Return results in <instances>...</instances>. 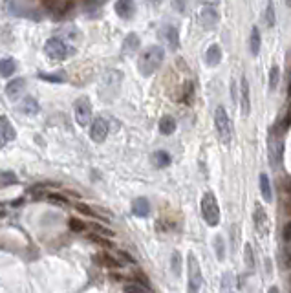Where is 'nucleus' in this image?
Returning <instances> with one entry per match:
<instances>
[{
    "instance_id": "nucleus-40",
    "label": "nucleus",
    "mask_w": 291,
    "mask_h": 293,
    "mask_svg": "<svg viewBox=\"0 0 291 293\" xmlns=\"http://www.w3.org/2000/svg\"><path fill=\"white\" fill-rule=\"evenodd\" d=\"M216 244H218V258L222 260V258H224V246H222V238H220V236L216 238Z\"/></svg>"
},
{
    "instance_id": "nucleus-33",
    "label": "nucleus",
    "mask_w": 291,
    "mask_h": 293,
    "mask_svg": "<svg viewBox=\"0 0 291 293\" xmlns=\"http://www.w3.org/2000/svg\"><path fill=\"white\" fill-rule=\"evenodd\" d=\"M125 293H150L147 288H143L141 284H127L125 286Z\"/></svg>"
},
{
    "instance_id": "nucleus-29",
    "label": "nucleus",
    "mask_w": 291,
    "mask_h": 293,
    "mask_svg": "<svg viewBox=\"0 0 291 293\" xmlns=\"http://www.w3.org/2000/svg\"><path fill=\"white\" fill-rule=\"evenodd\" d=\"M244 256H246V266L249 270H254V256H253V248L251 244L244 246Z\"/></svg>"
},
{
    "instance_id": "nucleus-14",
    "label": "nucleus",
    "mask_w": 291,
    "mask_h": 293,
    "mask_svg": "<svg viewBox=\"0 0 291 293\" xmlns=\"http://www.w3.org/2000/svg\"><path fill=\"white\" fill-rule=\"evenodd\" d=\"M116 13H117L121 19H125V20L132 19L136 13L134 2H132V0H117V2H116Z\"/></svg>"
},
{
    "instance_id": "nucleus-17",
    "label": "nucleus",
    "mask_w": 291,
    "mask_h": 293,
    "mask_svg": "<svg viewBox=\"0 0 291 293\" xmlns=\"http://www.w3.org/2000/svg\"><path fill=\"white\" fill-rule=\"evenodd\" d=\"M132 213H134L136 216H139V218L149 216V213H150L149 200H147V198H136L134 203H132Z\"/></svg>"
},
{
    "instance_id": "nucleus-11",
    "label": "nucleus",
    "mask_w": 291,
    "mask_h": 293,
    "mask_svg": "<svg viewBox=\"0 0 291 293\" xmlns=\"http://www.w3.org/2000/svg\"><path fill=\"white\" fill-rule=\"evenodd\" d=\"M108 136V123H106L103 117H97L94 123H92V128H90V137L96 143H101L106 139Z\"/></svg>"
},
{
    "instance_id": "nucleus-32",
    "label": "nucleus",
    "mask_w": 291,
    "mask_h": 293,
    "mask_svg": "<svg viewBox=\"0 0 291 293\" xmlns=\"http://www.w3.org/2000/svg\"><path fill=\"white\" fill-rule=\"evenodd\" d=\"M282 264H284V268L291 270V246H286V248L282 249Z\"/></svg>"
},
{
    "instance_id": "nucleus-18",
    "label": "nucleus",
    "mask_w": 291,
    "mask_h": 293,
    "mask_svg": "<svg viewBox=\"0 0 291 293\" xmlns=\"http://www.w3.org/2000/svg\"><path fill=\"white\" fill-rule=\"evenodd\" d=\"M19 108H20V112L26 114V116H35V114H39V110H40L37 99H33V98H24L22 103L19 105Z\"/></svg>"
},
{
    "instance_id": "nucleus-28",
    "label": "nucleus",
    "mask_w": 291,
    "mask_h": 293,
    "mask_svg": "<svg viewBox=\"0 0 291 293\" xmlns=\"http://www.w3.org/2000/svg\"><path fill=\"white\" fill-rule=\"evenodd\" d=\"M278 83H280V70H278V66H273L269 72V88L275 90Z\"/></svg>"
},
{
    "instance_id": "nucleus-12",
    "label": "nucleus",
    "mask_w": 291,
    "mask_h": 293,
    "mask_svg": "<svg viewBox=\"0 0 291 293\" xmlns=\"http://www.w3.org/2000/svg\"><path fill=\"white\" fill-rule=\"evenodd\" d=\"M15 137V128L9 123L8 117L0 116V147H4L6 143H9Z\"/></svg>"
},
{
    "instance_id": "nucleus-26",
    "label": "nucleus",
    "mask_w": 291,
    "mask_h": 293,
    "mask_svg": "<svg viewBox=\"0 0 291 293\" xmlns=\"http://www.w3.org/2000/svg\"><path fill=\"white\" fill-rule=\"evenodd\" d=\"M275 4H273V0H269L268 6H266V13H264V22H266V28H273L275 26Z\"/></svg>"
},
{
    "instance_id": "nucleus-24",
    "label": "nucleus",
    "mask_w": 291,
    "mask_h": 293,
    "mask_svg": "<svg viewBox=\"0 0 291 293\" xmlns=\"http://www.w3.org/2000/svg\"><path fill=\"white\" fill-rule=\"evenodd\" d=\"M249 48H251V53H253L254 57L260 53V31H258V26H253V30H251Z\"/></svg>"
},
{
    "instance_id": "nucleus-1",
    "label": "nucleus",
    "mask_w": 291,
    "mask_h": 293,
    "mask_svg": "<svg viewBox=\"0 0 291 293\" xmlns=\"http://www.w3.org/2000/svg\"><path fill=\"white\" fill-rule=\"evenodd\" d=\"M165 59V52L161 46H149L145 48L137 59V68L141 72V76L149 77L156 72L157 68L163 64Z\"/></svg>"
},
{
    "instance_id": "nucleus-38",
    "label": "nucleus",
    "mask_w": 291,
    "mask_h": 293,
    "mask_svg": "<svg viewBox=\"0 0 291 293\" xmlns=\"http://www.w3.org/2000/svg\"><path fill=\"white\" fill-rule=\"evenodd\" d=\"M282 236H284V240L286 242H291V222H288V224L284 226Z\"/></svg>"
},
{
    "instance_id": "nucleus-36",
    "label": "nucleus",
    "mask_w": 291,
    "mask_h": 293,
    "mask_svg": "<svg viewBox=\"0 0 291 293\" xmlns=\"http://www.w3.org/2000/svg\"><path fill=\"white\" fill-rule=\"evenodd\" d=\"M48 200L53 203H59V205H66L68 200L64 198V196H60V195H48Z\"/></svg>"
},
{
    "instance_id": "nucleus-5",
    "label": "nucleus",
    "mask_w": 291,
    "mask_h": 293,
    "mask_svg": "<svg viewBox=\"0 0 291 293\" xmlns=\"http://www.w3.org/2000/svg\"><path fill=\"white\" fill-rule=\"evenodd\" d=\"M284 158V143H282V132H278L276 127H273L269 134V161L273 167H278L282 163Z\"/></svg>"
},
{
    "instance_id": "nucleus-6",
    "label": "nucleus",
    "mask_w": 291,
    "mask_h": 293,
    "mask_svg": "<svg viewBox=\"0 0 291 293\" xmlns=\"http://www.w3.org/2000/svg\"><path fill=\"white\" fill-rule=\"evenodd\" d=\"M203 286V277L200 264L196 260V256L191 253L189 255V293H200Z\"/></svg>"
},
{
    "instance_id": "nucleus-34",
    "label": "nucleus",
    "mask_w": 291,
    "mask_h": 293,
    "mask_svg": "<svg viewBox=\"0 0 291 293\" xmlns=\"http://www.w3.org/2000/svg\"><path fill=\"white\" fill-rule=\"evenodd\" d=\"M70 229H72V231H84V229H86V224L81 222V220H77V218H72V220H70Z\"/></svg>"
},
{
    "instance_id": "nucleus-8",
    "label": "nucleus",
    "mask_w": 291,
    "mask_h": 293,
    "mask_svg": "<svg viewBox=\"0 0 291 293\" xmlns=\"http://www.w3.org/2000/svg\"><path fill=\"white\" fill-rule=\"evenodd\" d=\"M159 39L163 40L165 44L169 46L171 50H178L179 46V33L178 30H176V26H171V24H165L163 28L159 30Z\"/></svg>"
},
{
    "instance_id": "nucleus-44",
    "label": "nucleus",
    "mask_w": 291,
    "mask_h": 293,
    "mask_svg": "<svg viewBox=\"0 0 291 293\" xmlns=\"http://www.w3.org/2000/svg\"><path fill=\"white\" fill-rule=\"evenodd\" d=\"M286 6H288V8H291V0H286Z\"/></svg>"
},
{
    "instance_id": "nucleus-13",
    "label": "nucleus",
    "mask_w": 291,
    "mask_h": 293,
    "mask_svg": "<svg viewBox=\"0 0 291 293\" xmlns=\"http://www.w3.org/2000/svg\"><path fill=\"white\" fill-rule=\"evenodd\" d=\"M200 24L203 26V30H213L214 26L218 24V13L214 8H207L203 9L200 13Z\"/></svg>"
},
{
    "instance_id": "nucleus-7",
    "label": "nucleus",
    "mask_w": 291,
    "mask_h": 293,
    "mask_svg": "<svg viewBox=\"0 0 291 293\" xmlns=\"http://www.w3.org/2000/svg\"><path fill=\"white\" fill-rule=\"evenodd\" d=\"M74 112H75V121L81 125V127H86L92 119V105L86 98H81L75 101L74 105Z\"/></svg>"
},
{
    "instance_id": "nucleus-30",
    "label": "nucleus",
    "mask_w": 291,
    "mask_h": 293,
    "mask_svg": "<svg viewBox=\"0 0 291 293\" xmlns=\"http://www.w3.org/2000/svg\"><path fill=\"white\" fill-rule=\"evenodd\" d=\"M90 227H92V231H94L96 234H101V236H106V238H112V236H114V231L106 229L105 226H99V224H90Z\"/></svg>"
},
{
    "instance_id": "nucleus-16",
    "label": "nucleus",
    "mask_w": 291,
    "mask_h": 293,
    "mask_svg": "<svg viewBox=\"0 0 291 293\" xmlns=\"http://www.w3.org/2000/svg\"><path fill=\"white\" fill-rule=\"evenodd\" d=\"M220 60H222V48L218 44H211L207 53H205V62H207L211 68H214L220 64Z\"/></svg>"
},
{
    "instance_id": "nucleus-35",
    "label": "nucleus",
    "mask_w": 291,
    "mask_h": 293,
    "mask_svg": "<svg viewBox=\"0 0 291 293\" xmlns=\"http://www.w3.org/2000/svg\"><path fill=\"white\" fill-rule=\"evenodd\" d=\"M134 277H136V280H137V284H141L143 288H147V290H150V282H149V278L145 277L143 273H139V271H137V273H136Z\"/></svg>"
},
{
    "instance_id": "nucleus-4",
    "label": "nucleus",
    "mask_w": 291,
    "mask_h": 293,
    "mask_svg": "<svg viewBox=\"0 0 291 293\" xmlns=\"http://www.w3.org/2000/svg\"><path fill=\"white\" fill-rule=\"evenodd\" d=\"M214 127H216V132L224 145H227V143L231 141L233 125H231V119H229V116H227L224 106H218L216 110H214Z\"/></svg>"
},
{
    "instance_id": "nucleus-20",
    "label": "nucleus",
    "mask_w": 291,
    "mask_h": 293,
    "mask_svg": "<svg viewBox=\"0 0 291 293\" xmlns=\"http://www.w3.org/2000/svg\"><path fill=\"white\" fill-rule=\"evenodd\" d=\"M282 202L286 213L291 216V180L290 178H284L282 181Z\"/></svg>"
},
{
    "instance_id": "nucleus-39",
    "label": "nucleus",
    "mask_w": 291,
    "mask_h": 293,
    "mask_svg": "<svg viewBox=\"0 0 291 293\" xmlns=\"http://www.w3.org/2000/svg\"><path fill=\"white\" fill-rule=\"evenodd\" d=\"M172 260H174V266H172V268H174V273L178 275V273H179V255H178V253H174Z\"/></svg>"
},
{
    "instance_id": "nucleus-21",
    "label": "nucleus",
    "mask_w": 291,
    "mask_h": 293,
    "mask_svg": "<svg viewBox=\"0 0 291 293\" xmlns=\"http://www.w3.org/2000/svg\"><path fill=\"white\" fill-rule=\"evenodd\" d=\"M174 130H176V119L171 117V116H163L159 119V132L165 136H171Z\"/></svg>"
},
{
    "instance_id": "nucleus-41",
    "label": "nucleus",
    "mask_w": 291,
    "mask_h": 293,
    "mask_svg": "<svg viewBox=\"0 0 291 293\" xmlns=\"http://www.w3.org/2000/svg\"><path fill=\"white\" fill-rule=\"evenodd\" d=\"M200 2H202L203 6H209V8H214V6H216L220 0H200Z\"/></svg>"
},
{
    "instance_id": "nucleus-31",
    "label": "nucleus",
    "mask_w": 291,
    "mask_h": 293,
    "mask_svg": "<svg viewBox=\"0 0 291 293\" xmlns=\"http://www.w3.org/2000/svg\"><path fill=\"white\" fill-rule=\"evenodd\" d=\"M88 238H90V240H94L96 244H99V246H105V248H112V244H110V240H108L106 236H101V234L92 233V234H88Z\"/></svg>"
},
{
    "instance_id": "nucleus-19",
    "label": "nucleus",
    "mask_w": 291,
    "mask_h": 293,
    "mask_svg": "<svg viewBox=\"0 0 291 293\" xmlns=\"http://www.w3.org/2000/svg\"><path fill=\"white\" fill-rule=\"evenodd\" d=\"M137 48H139V37H137L136 33L127 35L125 42H123V53H125V55H134V53L137 52Z\"/></svg>"
},
{
    "instance_id": "nucleus-2",
    "label": "nucleus",
    "mask_w": 291,
    "mask_h": 293,
    "mask_svg": "<svg viewBox=\"0 0 291 293\" xmlns=\"http://www.w3.org/2000/svg\"><path fill=\"white\" fill-rule=\"evenodd\" d=\"M74 48L66 44V40H62L59 37H52L46 40L44 44V53L53 60H64L70 55H74Z\"/></svg>"
},
{
    "instance_id": "nucleus-10",
    "label": "nucleus",
    "mask_w": 291,
    "mask_h": 293,
    "mask_svg": "<svg viewBox=\"0 0 291 293\" xmlns=\"http://www.w3.org/2000/svg\"><path fill=\"white\" fill-rule=\"evenodd\" d=\"M240 110H242V116H249L251 112V90H249V83L246 77L240 79Z\"/></svg>"
},
{
    "instance_id": "nucleus-22",
    "label": "nucleus",
    "mask_w": 291,
    "mask_h": 293,
    "mask_svg": "<svg viewBox=\"0 0 291 293\" xmlns=\"http://www.w3.org/2000/svg\"><path fill=\"white\" fill-rule=\"evenodd\" d=\"M260 193H262V198L266 200V202H271L273 200V191H271V183H269V178L266 173L260 174Z\"/></svg>"
},
{
    "instance_id": "nucleus-23",
    "label": "nucleus",
    "mask_w": 291,
    "mask_h": 293,
    "mask_svg": "<svg viewBox=\"0 0 291 293\" xmlns=\"http://www.w3.org/2000/svg\"><path fill=\"white\" fill-rule=\"evenodd\" d=\"M152 163H154L157 169H165V167L171 165V156L165 151H156L152 154Z\"/></svg>"
},
{
    "instance_id": "nucleus-15",
    "label": "nucleus",
    "mask_w": 291,
    "mask_h": 293,
    "mask_svg": "<svg viewBox=\"0 0 291 293\" xmlns=\"http://www.w3.org/2000/svg\"><path fill=\"white\" fill-rule=\"evenodd\" d=\"M26 90V81L24 79H13L11 83L6 86V94L9 99H19Z\"/></svg>"
},
{
    "instance_id": "nucleus-42",
    "label": "nucleus",
    "mask_w": 291,
    "mask_h": 293,
    "mask_svg": "<svg viewBox=\"0 0 291 293\" xmlns=\"http://www.w3.org/2000/svg\"><path fill=\"white\" fill-rule=\"evenodd\" d=\"M40 79H48V81H60V77H55V76H44V74H40Z\"/></svg>"
},
{
    "instance_id": "nucleus-37",
    "label": "nucleus",
    "mask_w": 291,
    "mask_h": 293,
    "mask_svg": "<svg viewBox=\"0 0 291 293\" xmlns=\"http://www.w3.org/2000/svg\"><path fill=\"white\" fill-rule=\"evenodd\" d=\"M0 181H2L4 185H6V183H15V176H13L11 173H6V174H2V176H0Z\"/></svg>"
},
{
    "instance_id": "nucleus-25",
    "label": "nucleus",
    "mask_w": 291,
    "mask_h": 293,
    "mask_svg": "<svg viewBox=\"0 0 291 293\" xmlns=\"http://www.w3.org/2000/svg\"><path fill=\"white\" fill-rule=\"evenodd\" d=\"M15 60L13 59H2L0 60V76L2 77H9L15 74Z\"/></svg>"
},
{
    "instance_id": "nucleus-27",
    "label": "nucleus",
    "mask_w": 291,
    "mask_h": 293,
    "mask_svg": "<svg viewBox=\"0 0 291 293\" xmlns=\"http://www.w3.org/2000/svg\"><path fill=\"white\" fill-rule=\"evenodd\" d=\"M96 258L101 264H103V266H106V268H121V266H123L119 260H116V258H114V256H110L108 253H103V255L96 256Z\"/></svg>"
},
{
    "instance_id": "nucleus-3",
    "label": "nucleus",
    "mask_w": 291,
    "mask_h": 293,
    "mask_svg": "<svg viewBox=\"0 0 291 293\" xmlns=\"http://www.w3.org/2000/svg\"><path fill=\"white\" fill-rule=\"evenodd\" d=\"M202 216L207 222V226L214 227L220 224V207L218 200L213 193H205L202 198Z\"/></svg>"
},
{
    "instance_id": "nucleus-45",
    "label": "nucleus",
    "mask_w": 291,
    "mask_h": 293,
    "mask_svg": "<svg viewBox=\"0 0 291 293\" xmlns=\"http://www.w3.org/2000/svg\"><path fill=\"white\" fill-rule=\"evenodd\" d=\"M290 292H291V277H290Z\"/></svg>"
},
{
    "instance_id": "nucleus-43",
    "label": "nucleus",
    "mask_w": 291,
    "mask_h": 293,
    "mask_svg": "<svg viewBox=\"0 0 291 293\" xmlns=\"http://www.w3.org/2000/svg\"><path fill=\"white\" fill-rule=\"evenodd\" d=\"M268 293H278V288H275V286H273V288H269Z\"/></svg>"
},
{
    "instance_id": "nucleus-9",
    "label": "nucleus",
    "mask_w": 291,
    "mask_h": 293,
    "mask_svg": "<svg viewBox=\"0 0 291 293\" xmlns=\"http://www.w3.org/2000/svg\"><path fill=\"white\" fill-rule=\"evenodd\" d=\"M253 220H254V229L258 231V234H260V236H268L269 234V218L262 205H256Z\"/></svg>"
}]
</instances>
